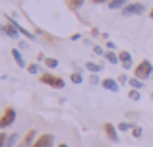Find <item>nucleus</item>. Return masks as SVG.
Wrapping results in <instances>:
<instances>
[{
	"label": "nucleus",
	"mask_w": 153,
	"mask_h": 147,
	"mask_svg": "<svg viewBox=\"0 0 153 147\" xmlns=\"http://www.w3.org/2000/svg\"><path fill=\"white\" fill-rule=\"evenodd\" d=\"M134 75L138 79H147V78H153V66L149 60H142L138 66L134 68Z\"/></svg>",
	"instance_id": "1"
},
{
	"label": "nucleus",
	"mask_w": 153,
	"mask_h": 147,
	"mask_svg": "<svg viewBox=\"0 0 153 147\" xmlns=\"http://www.w3.org/2000/svg\"><path fill=\"white\" fill-rule=\"evenodd\" d=\"M39 79H41V83H47V85L54 87V89H62L64 87V79L56 78V75H52V74H43Z\"/></svg>",
	"instance_id": "2"
},
{
	"label": "nucleus",
	"mask_w": 153,
	"mask_h": 147,
	"mask_svg": "<svg viewBox=\"0 0 153 147\" xmlns=\"http://www.w3.org/2000/svg\"><path fill=\"white\" fill-rule=\"evenodd\" d=\"M14 122H16V110L8 106V109L2 112V118H0V128L6 130V128H10Z\"/></svg>",
	"instance_id": "3"
},
{
	"label": "nucleus",
	"mask_w": 153,
	"mask_h": 147,
	"mask_svg": "<svg viewBox=\"0 0 153 147\" xmlns=\"http://www.w3.org/2000/svg\"><path fill=\"white\" fill-rule=\"evenodd\" d=\"M146 12V6H143L142 2H134V4H126V6L122 8V14L124 16H140Z\"/></svg>",
	"instance_id": "4"
},
{
	"label": "nucleus",
	"mask_w": 153,
	"mask_h": 147,
	"mask_svg": "<svg viewBox=\"0 0 153 147\" xmlns=\"http://www.w3.org/2000/svg\"><path fill=\"white\" fill-rule=\"evenodd\" d=\"M33 147H54V136L52 134H43V136L37 137Z\"/></svg>",
	"instance_id": "5"
},
{
	"label": "nucleus",
	"mask_w": 153,
	"mask_h": 147,
	"mask_svg": "<svg viewBox=\"0 0 153 147\" xmlns=\"http://www.w3.org/2000/svg\"><path fill=\"white\" fill-rule=\"evenodd\" d=\"M105 134H107V137L112 141V143H118V141H120L118 134H116V128L111 124V122H107V124H105Z\"/></svg>",
	"instance_id": "6"
},
{
	"label": "nucleus",
	"mask_w": 153,
	"mask_h": 147,
	"mask_svg": "<svg viewBox=\"0 0 153 147\" xmlns=\"http://www.w3.org/2000/svg\"><path fill=\"white\" fill-rule=\"evenodd\" d=\"M118 58H120V62H122L124 70H130V68H132V54L128 52V50H122V52H118Z\"/></svg>",
	"instance_id": "7"
},
{
	"label": "nucleus",
	"mask_w": 153,
	"mask_h": 147,
	"mask_svg": "<svg viewBox=\"0 0 153 147\" xmlns=\"http://www.w3.org/2000/svg\"><path fill=\"white\" fill-rule=\"evenodd\" d=\"M101 85L105 87V89L112 91V93H116V91H118V81H114V79H111V78L103 79V81H101Z\"/></svg>",
	"instance_id": "8"
},
{
	"label": "nucleus",
	"mask_w": 153,
	"mask_h": 147,
	"mask_svg": "<svg viewBox=\"0 0 153 147\" xmlns=\"http://www.w3.org/2000/svg\"><path fill=\"white\" fill-rule=\"evenodd\" d=\"M2 31L8 35V37H12V39H18V37H19V29H18L16 25H12V23H10V25H4Z\"/></svg>",
	"instance_id": "9"
},
{
	"label": "nucleus",
	"mask_w": 153,
	"mask_h": 147,
	"mask_svg": "<svg viewBox=\"0 0 153 147\" xmlns=\"http://www.w3.org/2000/svg\"><path fill=\"white\" fill-rule=\"evenodd\" d=\"M35 141H37V132H35V130H29V132L25 134V137H23V143H27V145L33 147Z\"/></svg>",
	"instance_id": "10"
},
{
	"label": "nucleus",
	"mask_w": 153,
	"mask_h": 147,
	"mask_svg": "<svg viewBox=\"0 0 153 147\" xmlns=\"http://www.w3.org/2000/svg\"><path fill=\"white\" fill-rule=\"evenodd\" d=\"M128 0H111L108 2V10H122L124 6H126Z\"/></svg>",
	"instance_id": "11"
},
{
	"label": "nucleus",
	"mask_w": 153,
	"mask_h": 147,
	"mask_svg": "<svg viewBox=\"0 0 153 147\" xmlns=\"http://www.w3.org/2000/svg\"><path fill=\"white\" fill-rule=\"evenodd\" d=\"M12 56L16 58V62H18V66H19V68H27V66H25V60L22 58V52H19L18 49H14V50H12Z\"/></svg>",
	"instance_id": "12"
},
{
	"label": "nucleus",
	"mask_w": 153,
	"mask_h": 147,
	"mask_svg": "<svg viewBox=\"0 0 153 147\" xmlns=\"http://www.w3.org/2000/svg\"><path fill=\"white\" fill-rule=\"evenodd\" d=\"M105 56H107V60L111 62V64H118V62H120L118 54H114V52H112V50H107V54H105Z\"/></svg>",
	"instance_id": "13"
},
{
	"label": "nucleus",
	"mask_w": 153,
	"mask_h": 147,
	"mask_svg": "<svg viewBox=\"0 0 153 147\" xmlns=\"http://www.w3.org/2000/svg\"><path fill=\"white\" fill-rule=\"evenodd\" d=\"M18 134H10L8 136V140H6V143H4V147H16V141H18Z\"/></svg>",
	"instance_id": "14"
},
{
	"label": "nucleus",
	"mask_w": 153,
	"mask_h": 147,
	"mask_svg": "<svg viewBox=\"0 0 153 147\" xmlns=\"http://www.w3.org/2000/svg\"><path fill=\"white\" fill-rule=\"evenodd\" d=\"M128 83H130L132 89H142V87H143V79H138V78H132Z\"/></svg>",
	"instance_id": "15"
},
{
	"label": "nucleus",
	"mask_w": 153,
	"mask_h": 147,
	"mask_svg": "<svg viewBox=\"0 0 153 147\" xmlns=\"http://www.w3.org/2000/svg\"><path fill=\"white\" fill-rule=\"evenodd\" d=\"M128 99H130V101H140V99H142V93H140L138 89H132L130 93H128Z\"/></svg>",
	"instance_id": "16"
},
{
	"label": "nucleus",
	"mask_w": 153,
	"mask_h": 147,
	"mask_svg": "<svg viewBox=\"0 0 153 147\" xmlns=\"http://www.w3.org/2000/svg\"><path fill=\"white\" fill-rule=\"evenodd\" d=\"M85 68L89 70V72H101V64H95V62H87Z\"/></svg>",
	"instance_id": "17"
},
{
	"label": "nucleus",
	"mask_w": 153,
	"mask_h": 147,
	"mask_svg": "<svg viewBox=\"0 0 153 147\" xmlns=\"http://www.w3.org/2000/svg\"><path fill=\"white\" fill-rule=\"evenodd\" d=\"M118 130H120V132H128V130H134V126L128 124V122H120V124H118Z\"/></svg>",
	"instance_id": "18"
},
{
	"label": "nucleus",
	"mask_w": 153,
	"mask_h": 147,
	"mask_svg": "<svg viewBox=\"0 0 153 147\" xmlns=\"http://www.w3.org/2000/svg\"><path fill=\"white\" fill-rule=\"evenodd\" d=\"M45 64H47V68H56V66H58V60H56V58H47Z\"/></svg>",
	"instance_id": "19"
},
{
	"label": "nucleus",
	"mask_w": 153,
	"mask_h": 147,
	"mask_svg": "<svg viewBox=\"0 0 153 147\" xmlns=\"http://www.w3.org/2000/svg\"><path fill=\"white\" fill-rule=\"evenodd\" d=\"M70 79H72L74 83H82V79H83V78L79 75V72H74V74H72V78H70Z\"/></svg>",
	"instance_id": "20"
},
{
	"label": "nucleus",
	"mask_w": 153,
	"mask_h": 147,
	"mask_svg": "<svg viewBox=\"0 0 153 147\" xmlns=\"http://www.w3.org/2000/svg\"><path fill=\"white\" fill-rule=\"evenodd\" d=\"M83 2H85V0H70V6L72 8H82Z\"/></svg>",
	"instance_id": "21"
},
{
	"label": "nucleus",
	"mask_w": 153,
	"mask_h": 147,
	"mask_svg": "<svg viewBox=\"0 0 153 147\" xmlns=\"http://www.w3.org/2000/svg\"><path fill=\"white\" fill-rule=\"evenodd\" d=\"M132 134H134V137H138V140H140V137H142V128H140V126H134V130H132Z\"/></svg>",
	"instance_id": "22"
},
{
	"label": "nucleus",
	"mask_w": 153,
	"mask_h": 147,
	"mask_svg": "<svg viewBox=\"0 0 153 147\" xmlns=\"http://www.w3.org/2000/svg\"><path fill=\"white\" fill-rule=\"evenodd\" d=\"M27 72L29 74H39V66L37 64H29L27 66Z\"/></svg>",
	"instance_id": "23"
},
{
	"label": "nucleus",
	"mask_w": 153,
	"mask_h": 147,
	"mask_svg": "<svg viewBox=\"0 0 153 147\" xmlns=\"http://www.w3.org/2000/svg\"><path fill=\"white\" fill-rule=\"evenodd\" d=\"M70 39H72V41H79V39H82V35H79V33H74Z\"/></svg>",
	"instance_id": "24"
},
{
	"label": "nucleus",
	"mask_w": 153,
	"mask_h": 147,
	"mask_svg": "<svg viewBox=\"0 0 153 147\" xmlns=\"http://www.w3.org/2000/svg\"><path fill=\"white\" fill-rule=\"evenodd\" d=\"M89 81L95 85V83H99V78H97V75H91V78H89Z\"/></svg>",
	"instance_id": "25"
},
{
	"label": "nucleus",
	"mask_w": 153,
	"mask_h": 147,
	"mask_svg": "<svg viewBox=\"0 0 153 147\" xmlns=\"http://www.w3.org/2000/svg\"><path fill=\"white\" fill-rule=\"evenodd\" d=\"M93 4H105V2H111V0H91Z\"/></svg>",
	"instance_id": "26"
},
{
	"label": "nucleus",
	"mask_w": 153,
	"mask_h": 147,
	"mask_svg": "<svg viewBox=\"0 0 153 147\" xmlns=\"http://www.w3.org/2000/svg\"><path fill=\"white\" fill-rule=\"evenodd\" d=\"M126 81H130V79H126L124 75H120V78H118V83H126Z\"/></svg>",
	"instance_id": "27"
},
{
	"label": "nucleus",
	"mask_w": 153,
	"mask_h": 147,
	"mask_svg": "<svg viewBox=\"0 0 153 147\" xmlns=\"http://www.w3.org/2000/svg\"><path fill=\"white\" fill-rule=\"evenodd\" d=\"M114 47H116V45H114V43H112V41H108V43H107V49H111V50H112V49H114Z\"/></svg>",
	"instance_id": "28"
},
{
	"label": "nucleus",
	"mask_w": 153,
	"mask_h": 147,
	"mask_svg": "<svg viewBox=\"0 0 153 147\" xmlns=\"http://www.w3.org/2000/svg\"><path fill=\"white\" fill-rule=\"evenodd\" d=\"M16 147H31V145H27V143H23V141H22V143H19V145H16Z\"/></svg>",
	"instance_id": "29"
},
{
	"label": "nucleus",
	"mask_w": 153,
	"mask_h": 147,
	"mask_svg": "<svg viewBox=\"0 0 153 147\" xmlns=\"http://www.w3.org/2000/svg\"><path fill=\"white\" fill-rule=\"evenodd\" d=\"M56 147H68L66 143H60V145H56Z\"/></svg>",
	"instance_id": "30"
},
{
	"label": "nucleus",
	"mask_w": 153,
	"mask_h": 147,
	"mask_svg": "<svg viewBox=\"0 0 153 147\" xmlns=\"http://www.w3.org/2000/svg\"><path fill=\"white\" fill-rule=\"evenodd\" d=\"M149 18H151V19H153V8H151V14H149Z\"/></svg>",
	"instance_id": "31"
},
{
	"label": "nucleus",
	"mask_w": 153,
	"mask_h": 147,
	"mask_svg": "<svg viewBox=\"0 0 153 147\" xmlns=\"http://www.w3.org/2000/svg\"><path fill=\"white\" fill-rule=\"evenodd\" d=\"M151 101H153V95H151Z\"/></svg>",
	"instance_id": "32"
}]
</instances>
